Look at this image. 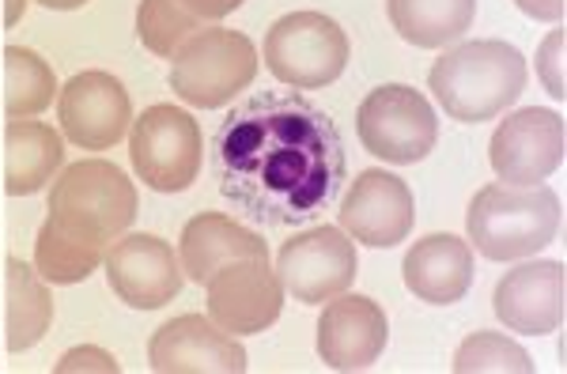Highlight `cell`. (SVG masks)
<instances>
[{
	"label": "cell",
	"mask_w": 567,
	"mask_h": 374,
	"mask_svg": "<svg viewBox=\"0 0 567 374\" xmlns=\"http://www.w3.org/2000/svg\"><path fill=\"white\" fill-rule=\"evenodd\" d=\"M224 200L261 227H303L341 200L349 152L337 122L299 91H258L213 129Z\"/></svg>",
	"instance_id": "6da1fadb"
},
{
	"label": "cell",
	"mask_w": 567,
	"mask_h": 374,
	"mask_svg": "<svg viewBox=\"0 0 567 374\" xmlns=\"http://www.w3.org/2000/svg\"><path fill=\"white\" fill-rule=\"evenodd\" d=\"M526 80L529 72L518 45L503 39H473L439 53L427 87L454 122L481 125L507 114L526 91Z\"/></svg>",
	"instance_id": "7a4b0ae2"
},
{
	"label": "cell",
	"mask_w": 567,
	"mask_h": 374,
	"mask_svg": "<svg viewBox=\"0 0 567 374\" xmlns=\"http://www.w3.org/2000/svg\"><path fill=\"white\" fill-rule=\"evenodd\" d=\"M560 194L542 186L488 181L465 208V242L484 261H523L542 253L560 235Z\"/></svg>",
	"instance_id": "3957f363"
},
{
	"label": "cell",
	"mask_w": 567,
	"mask_h": 374,
	"mask_svg": "<svg viewBox=\"0 0 567 374\" xmlns=\"http://www.w3.org/2000/svg\"><path fill=\"white\" fill-rule=\"evenodd\" d=\"M45 220H53L69 239L106 253L136 220V186L117 163L80 159L58 170L45 197Z\"/></svg>",
	"instance_id": "277c9868"
},
{
	"label": "cell",
	"mask_w": 567,
	"mask_h": 374,
	"mask_svg": "<svg viewBox=\"0 0 567 374\" xmlns=\"http://www.w3.org/2000/svg\"><path fill=\"white\" fill-rule=\"evenodd\" d=\"M258 76V50L243 31L227 27H200L171 58V91L182 103L197 111H216V106L239 98Z\"/></svg>",
	"instance_id": "5b68a950"
},
{
	"label": "cell",
	"mask_w": 567,
	"mask_h": 374,
	"mask_svg": "<svg viewBox=\"0 0 567 374\" xmlns=\"http://www.w3.org/2000/svg\"><path fill=\"white\" fill-rule=\"evenodd\" d=\"M265 65L288 87L318 91L349 69V34L326 12H288L265 31Z\"/></svg>",
	"instance_id": "8992f818"
},
{
	"label": "cell",
	"mask_w": 567,
	"mask_h": 374,
	"mask_svg": "<svg viewBox=\"0 0 567 374\" xmlns=\"http://www.w3.org/2000/svg\"><path fill=\"white\" fill-rule=\"evenodd\" d=\"M355 133L374 159L413 167L432 155L439 141V117L424 91L409 84H382L355 111Z\"/></svg>",
	"instance_id": "52a82bcc"
},
{
	"label": "cell",
	"mask_w": 567,
	"mask_h": 374,
	"mask_svg": "<svg viewBox=\"0 0 567 374\" xmlns=\"http://www.w3.org/2000/svg\"><path fill=\"white\" fill-rule=\"evenodd\" d=\"M130 159L136 178L152 186L155 194L189 189L200 175V159H205L194 114L171 103L148 106L130 125Z\"/></svg>",
	"instance_id": "ba28073f"
},
{
	"label": "cell",
	"mask_w": 567,
	"mask_h": 374,
	"mask_svg": "<svg viewBox=\"0 0 567 374\" xmlns=\"http://www.w3.org/2000/svg\"><path fill=\"white\" fill-rule=\"evenodd\" d=\"M272 269L288 295H296L303 307H318L352 288L360 258H355V242L341 227L322 224L284 242Z\"/></svg>",
	"instance_id": "9c48e42d"
},
{
	"label": "cell",
	"mask_w": 567,
	"mask_h": 374,
	"mask_svg": "<svg viewBox=\"0 0 567 374\" xmlns=\"http://www.w3.org/2000/svg\"><path fill=\"white\" fill-rule=\"evenodd\" d=\"M208 318L231 336L265 333L284 314V284L269 258H235L224 261L208 277Z\"/></svg>",
	"instance_id": "30bf717a"
},
{
	"label": "cell",
	"mask_w": 567,
	"mask_h": 374,
	"mask_svg": "<svg viewBox=\"0 0 567 374\" xmlns=\"http://www.w3.org/2000/svg\"><path fill=\"white\" fill-rule=\"evenodd\" d=\"M61 136L84 152H106L122 144L133 125V98L110 72H76L58 95Z\"/></svg>",
	"instance_id": "8fae6325"
},
{
	"label": "cell",
	"mask_w": 567,
	"mask_h": 374,
	"mask_svg": "<svg viewBox=\"0 0 567 374\" xmlns=\"http://www.w3.org/2000/svg\"><path fill=\"white\" fill-rule=\"evenodd\" d=\"M492 170L511 186H542L564 163V117L545 106L507 114L488 144Z\"/></svg>",
	"instance_id": "7c38bea8"
},
{
	"label": "cell",
	"mask_w": 567,
	"mask_h": 374,
	"mask_svg": "<svg viewBox=\"0 0 567 374\" xmlns=\"http://www.w3.org/2000/svg\"><path fill=\"white\" fill-rule=\"evenodd\" d=\"M103 269L110 291L133 310H159L175 303L182 280H186L178 264V250L159 235L125 231L122 239L106 246Z\"/></svg>",
	"instance_id": "4fadbf2b"
},
{
	"label": "cell",
	"mask_w": 567,
	"mask_h": 374,
	"mask_svg": "<svg viewBox=\"0 0 567 374\" xmlns=\"http://www.w3.org/2000/svg\"><path fill=\"white\" fill-rule=\"evenodd\" d=\"M341 231L368 250H390L405 242L416 220V200L405 178L393 170H363L341 197Z\"/></svg>",
	"instance_id": "5bb4252c"
},
{
	"label": "cell",
	"mask_w": 567,
	"mask_h": 374,
	"mask_svg": "<svg viewBox=\"0 0 567 374\" xmlns=\"http://www.w3.org/2000/svg\"><path fill=\"white\" fill-rule=\"evenodd\" d=\"M148 367L155 374H246L250 360L239 336L224 333L213 318L182 314L152 333Z\"/></svg>",
	"instance_id": "9a60e30c"
},
{
	"label": "cell",
	"mask_w": 567,
	"mask_h": 374,
	"mask_svg": "<svg viewBox=\"0 0 567 374\" xmlns=\"http://www.w3.org/2000/svg\"><path fill=\"white\" fill-rule=\"evenodd\" d=\"M390 341L386 310L371 295H333L318 318V355L329 371H371Z\"/></svg>",
	"instance_id": "2e32d148"
},
{
	"label": "cell",
	"mask_w": 567,
	"mask_h": 374,
	"mask_svg": "<svg viewBox=\"0 0 567 374\" xmlns=\"http://www.w3.org/2000/svg\"><path fill=\"white\" fill-rule=\"evenodd\" d=\"M567 277L560 261H518L496 284V318L511 333L548 336L564 325Z\"/></svg>",
	"instance_id": "e0dca14e"
},
{
	"label": "cell",
	"mask_w": 567,
	"mask_h": 374,
	"mask_svg": "<svg viewBox=\"0 0 567 374\" xmlns=\"http://www.w3.org/2000/svg\"><path fill=\"white\" fill-rule=\"evenodd\" d=\"M401 277L420 303H462L473 284V246L458 235H424L409 246L405 261H401Z\"/></svg>",
	"instance_id": "ac0fdd59"
},
{
	"label": "cell",
	"mask_w": 567,
	"mask_h": 374,
	"mask_svg": "<svg viewBox=\"0 0 567 374\" xmlns=\"http://www.w3.org/2000/svg\"><path fill=\"white\" fill-rule=\"evenodd\" d=\"M235 258H269V242L219 212H197L194 220L182 227L178 264L189 284L205 288L219 264Z\"/></svg>",
	"instance_id": "d6986e66"
},
{
	"label": "cell",
	"mask_w": 567,
	"mask_h": 374,
	"mask_svg": "<svg viewBox=\"0 0 567 374\" xmlns=\"http://www.w3.org/2000/svg\"><path fill=\"white\" fill-rule=\"evenodd\" d=\"M65 167V136L34 117H12L4 129V194L31 197Z\"/></svg>",
	"instance_id": "ffe728a7"
},
{
	"label": "cell",
	"mask_w": 567,
	"mask_h": 374,
	"mask_svg": "<svg viewBox=\"0 0 567 374\" xmlns=\"http://www.w3.org/2000/svg\"><path fill=\"white\" fill-rule=\"evenodd\" d=\"M477 0H386V20L409 45L446 50L473 27Z\"/></svg>",
	"instance_id": "44dd1931"
},
{
	"label": "cell",
	"mask_w": 567,
	"mask_h": 374,
	"mask_svg": "<svg viewBox=\"0 0 567 374\" xmlns=\"http://www.w3.org/2000/svg\"><path fill=\"white\" fill-rule=\"evenodd\" d=\"M4 325H8V352H27L50 333L53 299L45 280L34 264L12 258L4 264Z\"/></svg>",
	"instance_id": "7402d4cb"
},
{
	"label": "cell",
	"mask_w": 567,
	"mask_h": 374,
	"mask_svg": "<svg viewBox=\"0 0 567 374\" xmlns=\"http://www.w3.org/2000/svg\"><path fill=\"white\" fill-rule=\"evenodd\" d=\"M0 72H4L8 117H39L58 98V76H53V69L45 65L42 53L27 50V45H8Z\"/></svg>",
	"instance_id": "603a6c76"
},
{
	"label": "cell",
	"mask_w": 567,
	"mask_h": 374,
	"mask_svg": "<svg viewBox=\"0 0 567 374\" xmlns=\"http://www.w3.org/2000/svg\"><path fill=\"white\" fill-rule=\"evenodd\" d=\"M99 264H103V250L69 239V235L61 231L53 220H45L39 227V242H34V269H39V277L45 280V284H58V288L80 284V280H87Z\"/></svg>",
	"instance_id": "cb8c5ba5"
},
{
	"label": "cell",
	"mask_w": 567,
	"mask_h": 374,
	"mask_svg": "<svg viewBox=\"0 0 567 374\" xmlns=\"http://www.w3.org/2000/svg\"><path fill=\"white\" fill-rule=\"evenodd\" d=\"M200 23L189 8H182V0H141L136 8V39L155 58H175V50L189 34H197Z\"/></svg>",
	"instance_id": "d4e9b609"
},
{
	"label": "cell",
	"mask_w": 567,
	"mask_h": 374,
	"mask_svg": "<svg viewBox=\"0 0 567 374\" xmlns=\"http://www.w3.org/2000/svg\"><path fill=\"white\" fill-rule=\"evenodd\" d=\"M454 374H488V371H503V374H529L534 371V360L515 336L507 333H470L454 352L451 363Z\"/></svg>",
	"instance_id": "484cf974"
},
{
	"label": "cell",
	"mask_w": 567,
	"mask_h": 374,
	"mask_svg": "<svg viewBox=\"0 0 567 374\" xmlns=\"http://www.w3.org/2000/svg\"><path fill=\"white\" fill-rule=\"evenodd\" d=\"M564 45H567V34H564V27H556V31H548L545 39H542V45H537V58H534L537 76H542L545 91L556 98V103H564V95H567V84H564Z\"/></svg>",
	"instance_id": "4316f807"
},
{
	"label": "cell",
	"mask_w": 567,
	"mask_h": 374,
	"mask_svg": "<svg viewBox=\"0 0 567 374\" xmlns=\"http://www.w3.org/2000/svg\"><path fill=\"white\" fill-rule=\"evenodd\" d=\"M76 371H103V374H117V360L103 349H91V344H80V349H72L61 355L58 363H53V374H76Z\"/></svg>",
	"instance_id": "83f0119b"
},
{
	"label": "cell",
	"mask_w": 567,
	"mask_h": 374,
	"mask_svg": "<svg viewBox=\"0 0 567 374\" xmlns=\"http://www.w3.org/2000/svg\"><path fill=\"white\" fill-rule=\"evenodd\" d=\"M243 4H246V0H182V8H189L200 23L224 20V15H231L235 8H243Z\"/></svg>",
	"instance_id": "f1b7e54d"
},
{
	"label": "cell",
	"mask_w": 567,
	"mask_h": 374,
	"mask_svg": "<svg viewBox=\"0 0 567 374\" xmlns=\"http://www.w3.org/2000/svg\"><path fill=\"white\" fill-rule=\"evenodd\" d=\"M515 8L523 15H529V20L537 23H560L564 20V0H515Z\"/></svg>",
	"instance_id": "f546056e"
},
{
	"label": "cell",
	"mask_w": 567,
	"mask_h": 374,
	"mask_svg": "<svg viewBox=\"0 0 567 374\" xmlns=\"http://www.w3.org/2000/svg\"><path fill=\"white\" fill-rule=\"evenodd\" d=\"M27 12V0H4V27H16Z\"/></svg>",
	"instance_id": "4dcf8cb0"
},
{
	"label": "cell",
	"mask_w": 567,
	"mask_h": 374,
	"mask_svg": "<svg viewBox=\"0 0 567 374\" xmlns=\"http://www.w3.org/2000/svg\"><path fill=\"white\" fill-rule=\"evenodd\" d=\"M34 4L50 8V12H76V8H84L87 0H34Z\"/></svg>",
	"instance_id": "1f68e13d"
}]
</instances>
